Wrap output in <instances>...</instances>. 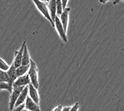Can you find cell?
I'll return each mask as SVG.
<instances>
[{
  "label": "cell",
  "instance_id": "1",
  "mask_svg": "<svg viewBox=\"0 0 124 111\" xmlns=\"http://www.w3.org/2000/svg\"><path fill=\"white\" fill-rule=\"evenodd\" d=\"M32 1L34 2L35 7L37 8L39 11L42 14L46 19L48 20V21L50 23L51 25L53 27H54V26H55L54 25V21L51 18L48 6L46 5V3L40 0H32Z\"/></svg>",
  "mask_w": 124,
  "mask_h": 111
},
{
  "label": "cell",
  "instance_id": "2",
  "mask_svg": "<svg viewBox=\"0 0 124 111\" xmlns=\"http://www.w3.org/2000/svg\"><path fill=\"white\" fill-rule=\"evenodd\" d=\"M28 74L31 79V84L37 89L39 87V69L36 63L31 59L30 63V67L28 71Z\"/></svg>",
  "mask_w": 124,
  "mask_h": 111
},
{
  "label": "cell",
  "instance_id": "3",
  "mask_svg": "<svg viewBox=\"0 0 124 111\" xmlns=\"http://www.w3.org/2000/svg\"><path fill=\"white\" fill-rule=\"evenodd\" d=\"M24 87L25 86H13V90L11 92V95L9 97V107L10 111H13L16 102Z\"/></svg>",
  "mask_w": 124,
  "mask_h": 111
},
{
  "label": "cell",
  "instance_id": "4",
  "mask_svg": "<svg viewBox=\"0 0 124 111\" xmlns=\"http://www.w3.org/2000/svg\"><path fill=\"white\" fill-rule=\"evenodd\" d=\"M54 27L56 29V31L59 34V36L62 40L65 43H67L68 42V39H67V36H66V31L65 30L63 24H62V22L60 21L59 16L56 15L55 17V20H54Z\"/></svg>",
  "mask_w": 124,
  "mask_h": 111
},
{
  "label": "cell",
  "instance_id": "5",
  "mask_svg": "<svg viewBox=\"0 0 124 111\" xmlns=\"http://www.w3.org/2000/svg\"><path fill=\"white\" fill-rule=\"evenodd\" d=\"M26 42L24 41L23 44H22L21 47H20L18 51H16L15 52V55H14V61H13V64L16 67H19V65L22 64V59H23V51H24V46H25Z\"/></svg>",
  "mask_w": 124,
  "mask_h": 111
},
{
  "label": "cell",
  "instance_id": "6",
  "mask_svg": "<svg viewBox=\"0 0 124 111\" xmlns=\"http://www.w3.org/2000/svg\"><path fill=\"white\" fill-rule=\"evenodd\" d=\"M31 83L29 75L27 73L21 76L17 77L16 80L13 83V86H25V85H28Z\"/></svg>",
  "mask_w": 124,
  "mask_h": 111
},
{
  "label": "cell",
  "instance_id": "7",
  "mask_svg": "<svg viewBox=\"0 0 124 111\" xmlns=\"http://www.w3.org/2000/svg\"><path fill=\"white\" fill-rule=\"evenodd\" d=\"M25 109L26 111H40L39 104L35 102L34 100H32L29 97V95L25 101Z\"/></svg>",
  "mask_w": 124,
  "mask_h": 111
},
{
  "label": "cell",
  "instance_id": "8",
  "mask_svg": "<svg viewBox=\"0 0 124 111\" xmlns=\"http://www.w3.org/2000/svg\"><path fill=\"white\" fill-rule=\"evenodd\" d=\"M70 11V8L66 7V8L64 9L61 15L59 16L61 22H62V24H63V26L66 31H67V29H68V26Z\"/></svg>",
  "mask_w": 124,
  "mask_h": 111
},
{
  "label": "cell",
  "instance_id": "9",
  "mask_svg": "<svg viewBox=\"0 0 124 111\" xmlns=\"http://www.w3.org/2000/svg\"><path fill=\"white\" fill-rule=\"evenodd\" d=\"M29 87V95L32 100H34L35 102L39 104L40 102V96L39 92L37 91L38 89L35 87L32 84H29L28 85Z\"/></svg>",
  "mask_w": 124,
  "mask_h": 111
},
{
  "label": "cell",
  "instance_id": "10",
  "mask_svg": "<svg viewBox=\"0 0 124 111\" xmlns=\"http://www.w3.org/2000/svg\"><path fill=\"white\" fill-rule=\"evenodd\" d=\"M6 72H7L9 78L8 83L11 86H13V83H14V81L17 78V73H16V67L14 66V64H12V65L10 66L9 69Z\"/></svg>",
  "mask_w": 124,
  "mask_h": 111
},
{
  "label": "cell",
  "instance_id": "11",
  "mask_svg": "<svg viewBox=\"0 0 124 111\" xmlns=\"http://www.w3.org/2000/svg\"><path fill=\"white\" fill-rule=\"evenodd\" d=\"M29 87L28 85H25L24 88L23 89V90L22 91V92L20 94L19 96L18 99H17V101L15 104V106L14 107H17L19 105H21V104H23V103H25V100L26 98L29 95Z\"/></svg>",
  "mask_w": 124,
  "mask_h": 111
},
{
  "label": "cell",
  "instance_id": "12",
  "mask_svg": "<svg viewBox=\"0 0 124 111\" xmlns=\"http://www.w3.org/2000/svg\"><path fill=\"white\" fill-rule=\"evenodd\" d=\"M47 6H48V10H49L51 18L54 21L56 16V0H49V1L47 3Z\"/></svg>",
  "mask_w": 124,
  "mask_h": 111
},
{
  "label": "cell",
  "instance_id": "13",
  "mask_svg": "<svg viewBox=\"0 0 124 111\" xmlns=\"http://www.w3.org/2000/svg\"><path fill=\"white\" fill-rule=\"evenodd\" d=\"M32 59L30 57L29 52L28 48H27V44L25 43L24 46V51H23V59H22V64L23 65H29L31 63V61Z\"/></svg>",
  "mask_w": 124,
  "mask_h": 111
},
{
  "label": "cell",
  "instance_id": "14",
  "mask_svg": "<svg viewBox=\"0 0 124 111\" xmlns=\"http://www.w3.org/2000/svg\"><path fill=\"white\" fill-rule=\"evenodd\" d=\"M29 67L30 64L29 65H23V64H21L19 67H16V73H17V77L21 76V75H23L24 74L28 73Z\"/></svg>",
  "mask_w": 124,
  "mask_h": 111
},
{
  "label": "cell",
  "instance_id": "15",
  "mask_svg": "<svg viewBox=\"0 0 124 111\" xmlns=\"http://www.w3.org/2000/svg\"><path fill=\"white\" fill-rule=\"evenodd\" d=\"M56 15L60 16L63 11V6L62 0H56Z\"/></svg>",
  "mask_w": 124,
  "mask_h": 111
},
{
  "label": "cell",
  "instance_id": "16",
  "mask_svg": "<svg viewBox=\"0 0 124 111\" xmlns=\"http://www.w3.org/2000/svg\"><path fill=\"white\" fill-rule=\"evenodd\" d=\"M0 90H7L11 93L13 90V86H11L8 83L0 81Z\"/></svg>",
  "mask_w": 124,
  "mask_h": 111
},
{
  "label": "cell",
  "instance_id": "17",
  "mask_svg": "<svg viewBox=\"0 0 124 111\" xmlns=\"http://www.w3.org/2000/svg\"><path fill=\"white\" fill-rule=\"evenodd\" d=\"M10 65L6 61H4L1 57H0V69L4 71H7Z\"/></svg>",
  "mask_w": 124,
  "mask_h": 111
},
{
  "label": "cell",
  "instance_id": "18",
  "mask_svg": "<svg viewBox=\"0 0 124 111\" xmlns=\"http://www.w3.org/2000/svg\"><path fill=\"white\" fill-rule=\"evenodd\" d=\"M25 109V103H23V104H21V105H19L17 107H14L13 111H23V110Z\"/></svg>",
  "mask_w": 124,
  "mask_h": 111
},
{
  "label": "cell",
  "instance_id": "19",
  "mask_svg": "<svg viewBox=\"0 0 124 111\" xmlns=\"http://www.w3.org/2000/svg\"><path fill=\"white\" fill-rule=\"evenodd\" d=\"M79 108V103L76 102V104H74L71 107L70 111H78Z\"/></svg>",
  "mask_w": 124,
  "mask_h": 111
},
{
  "label": "cell",
  "instance_id": "20",
  "mask_svg": "<svg viewBox=\"0 0 124 111\" xmlns=\"http://www.w3.org/2000/svg\"><path fill=\"white\" fill-rule=\"evenodd\" d=\"M62 109H63V107H62V105H57L56 107H55V108L52 110V111H62Z\"/></svg>",
  "mask_w": 124,
  "mask_h": 111
},
{
  "label": "cell",
  "instance_id": "21",
  "mask_svg": "<svg viewBox=\"0 0 124 111\" xmlns=\"http://www.w3.org/2000/svg\"><path fill=\"white\" fill-rule=\"evenodd\" d=\"M62 3H63V9L67 7V4H68V1L69 0H62Z\"/></svg>",
  "mask_w": 124,
  "mask_h": 111
},
{
  "label": "cell",
  "instance_id": "22",
  "mask_svg": "<svg viewBox=\"0 0 124 111\" xmlns=\"http://www.w3.org/2000/svg\"><path fill=\"white\" fill-rule=\"evenodd\" d=\"M70 106H67V107H63V109L62 111H70L71 109Z\"/></svg>",
  "mask_w": 124,
  "mask_h": 111
},
{
  "label": "cell",
  "instance_id": "23",
  "mask_svg": "<svg viewBox=\"0 0 124 111\" xmlns=\"http://www.w3.org/2000/svg\"><path fill=\"white\" fill-rule=\"evenodd\" d=\"M109 1H110V0H99V2L101 3H102V4H105V3Z\"/></svg>",
  "mask_w": 124,
  "mask_h": 111
},
{
  "label": "cell",
  "instance_id": "24",
  "mask_svg": "<svg viewBox=\"0 0 124 111\" xmlns=\"http://www.w3.org/2000/svg\"><path fill=\"white\" fill-rule=\"evenodd\" d=\"M119 1H124V0H116V1L114 2V4H116V3H117V2Z\"/></svg>",
  "mask_w": 124,
  "mask_h": 111
},
{
  "label": "cell",
  "instance_id": "25",
  "mask_svg": "<svg viewBox=\"0 0 124 111\" xmlns=\"http://www.w3.org/2000/svg\"><path fill=\"white\" fill-rule=\"evenodd\" d=\"M40 1H44L45 2V3H48V1H49V0H40Z\"/></svg>",
  "mask_w": 124,
  "mask_h": 111
}]
</instances>
